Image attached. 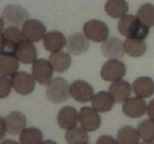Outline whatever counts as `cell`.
Listing matches in <instances>:
<instances>
[{"label": "cell", "instance_id": "6da1fadb", "mask_svg": "<svg viewBox=\"0 0 154 144\" xmlns=\"http://www.w3.org/2000/svg\"><path fill=\"white\" fill-rule=\"evenodd\" d=\"M119 32L127 38L143 40L149 34V28L139 20L136 16L126 14L119 19L118 24Z\"/></svg>", "mask_w": 154, "mask_h": 144}, {"label": "cell", "instance_id": "7a4b0ae2", "mask_svg": "<svg viewBox=\"0 0 154 144\" xmlns=\"http://www.w3.org/2000/svg\"><path fill=\"white\" fill-rule=\"evenodd\" d=\"M69 95L70 86L65 79L61 78V77L53 79L47 86L46 96L53 103L59 104L65 102L69 98Z\"/></svg>", "mask_w": 154, "mask_h": 144}, {"label": "cell", "instance_id": "3957f363", "mask_svg": "<svg viewBox=\"0 0 154 144\" xmlns=\"http://www.w3.org/2000/svg\"><path fill=\"white\" fill-rule=\"evenodd\" d=\"M83 31L88 40L95 42H104L108 38L110 33L107 24L97 19H93L86 22L84 24Z\"/></svg>", "mask_w": 154, "mask_h": 144}, {"label": "cell", "instance_id": "277c9868", "mask_svg": "<svg viewBox=\"0 0 154 144\" xmlns=\"http://www.w3.org/2000/svg\"><path fill=\"white\" fill-rule=\"evenodd\" d=\"M126 72V66L119 60H108L101 68V77L108 82H117L122 80Z\"/></svg>", "mask_w": 154, "mask_h": 144}, {"label": "cell", "instance_id": "5b68a950", "mask_svg": "<svg viewBox=\"0 0 154 144\" xmlns=\"http://www.w3.org/2000/svg\"><path fill=\"white\" fill-rule=\"evenodd\" d=\"M22 34L25 40L31 42L40 41L46 35V28L42 22L37 19H29L22 26Z\"/></svg>", "mask_w": 154, "mask_h": 144}, {"label": "cell", "instance_id": "8992f818", "mask_svg": "<svg viewBox=\"0 0 154 144\" xmlns=\"http://www.w3.org/2000/svg\"><path fill=\"white\" fill-rule=\"evenodd\" d=\"M13 88L18 94H30L35 89V79L27 72L20 71L12 77Z\"/></svg>", "mask_w": 154, "mask_h": 144}, {"label": "cell", "instance_id": "52a82bcc", "mask_svg": "<svg viewBox=\"0 0 154 144\" xmlns=\"http://www.w3.org/2000/svg\"><path fill=\"white\" fill-rule=\"evenodd\" d=\"M79 121L86 132H94L100 127L101 117L93 108L84 107L79 112Z\"/></svg>", "mask_w": 154, "mask_h": 144}, {"label": "cell", "instance_id": "ba28073f", "mask_svg": "<svg viewBox=\"0 0 154 144\" xmlns=\"http://www.w3.org/2000/svg\"><path fill=\"white\" fill-rule=\"evenodd\" d=\"M53 67L49 61L38 59L33 64V77L41 85L48 86L52 81Z\"/></svg>", "mask_w": 154, "mask_h": 144}, {"label": "cell", "instance_id": "9c48e42d", "mask_svg": "<svg viewBox=\"0 0 154 144\" xmlns=\"http://www.w3.org/2000/svg\"><path fill=\"white\" fill-rule=\"evenodd\" d=\"M2 19L13 25H23L29 20V14L26 10L18 5H8L4 8Z\"/></svg>", "mask_w": 154, "mask_h": 144}, {"label": "cell", "instance_id": "30bf717a", "mask_svg": "<svg viewBox=\"0 0 154 144\" xmlns=\"http://www.w3.org/2000/svg\"><path fill=\"white\" fill-rule=\"evenodd\" d=\"M70 96L77 102L86 103L94 98V88L83 80L74 81L70 85Z\"/></svg>", "mask_w": 154, "mask_h": 144}, {"label": "cell", "instance_id": "8fae6325", "mask_svg": "<svg viewBox=\"0 0 154 144\" xmlns=\"http://www.w3.org/2000/svg\"><path fill=\"white\" fill-rule=\"evenodd\" d=\"M101 52L110 60H119L124 54V43L117 37L108 38L101 45Z\"/></svg>", "mask_w": 154, "mask_h": 144}, {"label": "cell", "instance_id": "7c38bea8", "mask_svg": "<svg viewBox=\"0 0 154 144\" xmlns=\"http://www.w3.org/2000/svg\"><path fill=\"white\" fill-rule=\"evenodd\" d=\"M66 49L72 55H80L89 49L88 38L81 33H73L66 40Z\"/></svg>", "mask_w": 154, "mask_h": 144}, {"label": "cell", "instance_id": "4fadbf2b", "mask_svg": "<svg viewBox=\"0 0 154 144\" xmlns=\"http://www.w3.org/2000/svg\"><path fill=\"white\" fill-rule=\"evenodd\" d=\"M122 112L128 117L139 118L147 112V107L143 99L139 97L129 98L123 103Z\"/></svg>", "mask_w": 154, "mask_h": 144}, {"label": "cell", "instance_id": "5bb4252c", "mask_svg": "<svg viewBox=\"0 0 154 144\" xmlns=\"http://www.w3.org/2000/svg\"><path fill=\"white\" fill-rule=\"evenodd\" d=\"M57 121L61 128L69 130L76 127L79 121V114L73 107L67 106L60 110L57 116Z\"/></svg>", "mask_w": 154, "mask_h": 144}, {"label": "cell", "instance_id": "9a60e30c", "mask_svg": "<svg viewBox=\"0 0 154 144\" xmlns=\"http://www.w3.org/2000/svg\"><path fill=\"white\" fill-rule=\"evenodd\" d=\"M16 58L23 64H31L37 61V49L33 42L22 40L17 46Z\"/></svg>", "mask_w": 154, "mask_h": 144}, {"label": "cell", "instance_id": "2e32d148", "mask_svg": "<svg viewBox=\"0 0 154 144\" xmlns=\"http://www.w3.org/2000/svg\"><path fill=\"white\" fill-rule=\"evenodd\" d=\"M6 129L10 134H20L26 126V116L20 112H12L5 117Z\"/></svg>", "mask_w": 154, "mask_h": 144}, {"label": "cell", "instance_id": "e0dca14e", "mask_svg": "<svg viewBox=\"0 0 154 144\" xmlns=\"http://www.w3.org/2000/svg\"><path fill=\"white\" fill-rule=\"evenodd\" d=\"M132 88L139 98H148L154 94V81L150 77H139L134 81Z\"/></svg>", "mask_w": 154, "mask_h": 144}, {"label": "cell", "instance_id": "ac0fdd59", "mask_svg": "<svg viewBox=\"0 0 154 144\" xmlns=\"http://www.w3.org/2000/svg\"><path fill=\"white\" fill-rule=\"evenodd\" d=\"M66 45V40L64 34L58 31H52L47 33L43 38V46L46 50L52 53L61 52V50Z\"/></svg>", "mask_w": 154, "mask_h": 144}, {"label": "cell", "instance_id": "d6986e66", "mask_svg": "<svg viewBox=\"0 0 154 144\" xmlns=\"http://www.w3.org/2000/svg\"><path fill=\"white\" fill-rule=\"evenodd\" d=\"M131 86L127 81L119 80L110 86L109 92L113 96L114 100L118 103L125 102L129 99V96L131 94Z\"/></svg>", "mask_w": 154, "mask_h": 144}, {"label": "cell", "instance_id": "ffe728a7", "mask_svg": "<svg viewBox=\"0 0 154 144\" xmlns=\"http://www.w3.org/2000/svg\"><path fill=\"white\" fill-rule=\"evenodd\" d=\"M115 100L108 91L97 92L91 100V107L97 112H107L114 107Z\"/></svg>", "mask_w": 154, "mask_h": 144}, {"label": "cell", "instance_id": "44dd1931", "mask_svg": "<svg viewBox=\"0 0 154 144\" xmlns=\"http://www.w3.org/2000/svg\"><path fill=\"white\" fill-rule=\"evenodd\" d=\"M128 3L123 0H109L105 4L106 14L113 18H122L128 12Z\"/></svg>", "mask_w": 154, "mask_h": 144}, {"label": "cell", "instance_id": "7402d4cb", "mask_svg": "<svg viewBox=\"0 0 154 144\" xmlns=\"http://www.w3.org/2000/svg\"><path fill=\"white\" fill-rule=\"evenodd\" d=\"M50 64L53 69L57 72H65L70 67L71 64V58L69 53L66 52H57L52 53L49 56Z\"/></svg>", "mask_w": 154, "mask_h": 144}, {"label": "cell", "instance_id": "603a6c76", "mask_svg": "<svg viewBox=\"0 0 154 144\" xmlns=\"http://www.w3.org/2000/svg\"><path fill=\"white\" fill-rule=\"evenodd\" d=\"M140 138L141 136L138 129L131 126H124L119 130L117 141L119 144H139Z\"/></svg>", "mask_w": 154, "mask_h": 144}, {"label": "cell", "instance_id": "cb8c5ba5", "mask_svg": "<svg viewBox=\"0 0 154 144\" xmlns=\"http://www.w3.org/2000/svg\"><path fill=\"white\" fill-rule=\"evenodd\" d=\"M19 61L14 56L0 55V72L3 76H14L17 73Z\"/></svg>", "mask_w": 154, "mask_h": 144}, {"label": "cell", "instance_id": "d4e9b609", "mask_svg": "<svg viewBox=\"0 0 154 144\" xmlns=\"http://www.w3.org/2000/svg\"><path fill=\"white\" fill-rule=\"evenodd\" d=\"M124 43V51L127 55L133 58H139L146 52V44L143 40L126 38Z\"/></svg>", "mask_w": 154, "mask_h": 144}, {"label": "cell", "instance_id": "484cf974", "mask_svg": "<svg viewBox=\"0 0 154 144\" xmlns=\"http://www.w3.org/2000/svg\"><path fill=\"white\" fill-rule=\"evenodd\" d=\"M42 132L35 127L25 128L19 134V140L21 144H42Z\"/></svg>", "mask_w": 154, "mask_h": 144}, {"label": "cell", "instance_id": "4316f807", "mask_svg": "<svg viewBox=\"0 0 154 144\" xmlns=\"http://www.w3.org/2000/svg\"><path fill=\"white\" fill-rule=\"evenodd\" d=\"M65 138L67 144H87L89 140L88 134L83 128L74 127L66 130Z\"/></svg>", "mask_w": 154, "mask_h": 144}, {"label": "cell", "instance_id": "83f0119b", "mask_svg": "<svg viewBox=\"0 0 154 144\" xmlns=\"http://www.w3.org/2000/svg\"><path fill=\"white\" fill-rule=\"evenodd\" d=\"M137 17L148 28L154 26V5L150 3L143 4L137 12Z\"/></svg>", "mask_w": 154, "mask_h": 144}, {"label": "cell", "instance_id": "f1b7e54d", "mask_svg": "<svg viewBox=\"0 0 154 144\" xmlns=\"http://www.w3.org/2000/svg\"><path fill=\"white\" fill-rule=\"evenodd\" d=\"M140 136L144 141H154V121L150 119L143 120L138 126Z\"/></svg>", "mask_w": 154, "mask_h": 144}, {"label": "cell", "instance_id": "f546056e", "mask_svg": "<svg viewBox=\"0 0 154 144\" xmlns=\"http://www.w3.org/2000/svg\"><path fill=\"white\" fill-rule=\"evenodd\" d=\"M1 38L13 42L14 44H18L19 42L24 40L22 31H20L16 26H10L3 30L1 32Z\"/></svg>", "mask_w": 154, "mask_h": 144}, {"label": "cell", "instance_id": "4dcf8cb0", "mask_svg": "<svg viewBox=\"0 0 154 144\" xmlns=\"http://www.w3.org/2000/svg\"><path fill=\"white\" fill-rule=\"evenodd\" d=\"M13 86L12 80L8 78V76L0 77V97L5 98L11 93V89Z\"/></svg>", "mask_w": 154, "mask_h": 144}, {"label": "cell", "instance_id": "1f68e13d", "mask_svg": "<svg viewBox=\"0 0 154 144\" xmlns=\"http://www.w3.org/2000/svg\"><path fill=\"white\" fill-rule=\"evenodd\" d=\"M96 144H119L116 139L111 136H101L98 137Z\"/></svg>", "mask_w": 154, "mask_h": 144}, {"label": "cell", "instance_id": "d6a6232c", "mask_svg": "<svg viewBox=\"0 0 154 144\" xmlns=\"http://www.w3.org/2000/svg\"><path fill=\"white\" fill-rule=\"evenodd\" d=\"M147 114L150 120L154 121V99L151 100L147 106Z\"/></svg>", "mask_w": 154, "mask_h": 144}, {"label": "cell", "instance_id": "836d02e7", "mask_svg": "<svg viewBox=\"0 0 154 144\" xmlns=\"http://www.w3.org/2000/svg\"><path fill=\"white\" fill-rule=\"evenodd\" d=\"M7 132L6 129V122H5V117L1 118V138L5 136V134Z\"/></svg>", "mask_w": 154, "mask_h": 144}, {"label": "cell", "instance_id": "e575fe53", "mask_svg": "<svg viewBox=\"0 0 154 144\" xmlns=\"http://www.w3.org/2000/svg\"><path fill=\"white\" fill-rule=\"evenodd\" d=\"M1 144H21V143H18L14 140H12V139H6V140H4Z\"/></svg>", "mask_w": 154, "mask_h": 144}, {"label": "cell", "instance_id": "d590c367", "mask_svg": "<svg viewBox=\"0 0 154 144\" xmlns=\"http://www.w3.org/2000/svg\"><path fill=\"white\" fill-rule=\"evenodd\" d=\"M42 144H57V143L55 141H53V140H50V139H47V140L42 141Z\"/></svg>", "mask_w": 154, "mask_h": 144}, {"label": "cell", "instance_id": "8d00e7d4", "mask_svg": "<svg viewBox=\"0 0 154 144\" xmlns=\"http://www.w3.org/2000/svg\"><path fill=\"white\" fill-rule=\"evenodd\" d=\"M139 144H154V142L153 141H143V142H141Z\"/></svg>", "mask_w": 154, "mask_h": 144}]
</instances>
